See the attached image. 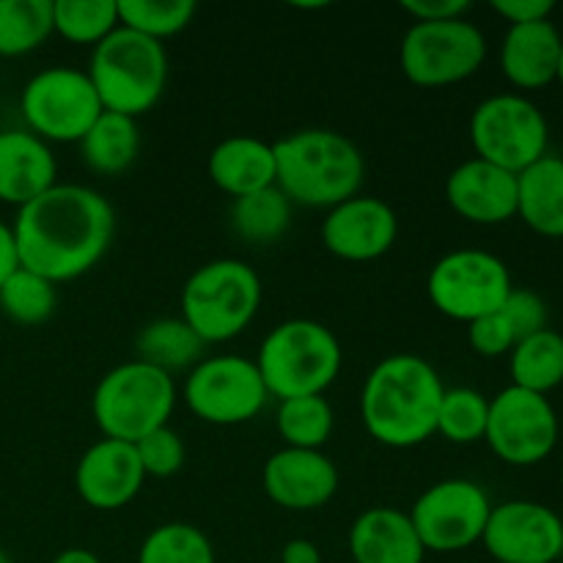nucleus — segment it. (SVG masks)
Masks as SVG:
<instances>
[{"instance_id":"nucleus-1","label":"nucleus","mask_w":563,"mask_h":563,"mask_svg":"<svg viewBox=\"0 0 563 563\" xmlns=\"http://www.w3.org/2000/svg\"><path fill=\"white\" fill-rule=\"evenodd\" d=\"M11 231L20 267L58 286L86 275L108 253L115 214L91 187L55 185L20 209Z\"/></svg>"},{"instance_id":"nucleus-2","label":"nucleus","mask_w":563,"mask_h":563,"mask_svg":"<svg viewBox=\"0 0 563 563\" xmlns=\"http://www.w3.org/2000/svg\"><path fill=\"white\" fill-rule=\"evenodd\" d=\"M443 379L418 355H390L372 368L361 394V418L377 443L412 449L438 432Z\"/></svg>"},{"instance_id":"nucleus-3","label":"nucleus","mask_w":563,"mask_h":563,"mask_svg":"<svg viewBox=\"0 0 563 563\" xmlns=\"http://www.w3.org/2000/svg\"><path fill=\"white\" fill-rule=\"evenodd\" d=\"M275 187L291 203L333 209L357 196L366 176L361 148L333 130H300L273 143Z\"/></svg>"},{"instance_id":"nucleus-4","label":"nucleus","mask_w":563,"mask_h":563,"mask_svg":"<svg viewBox=\"0 0 563 563\" xmlns=\"http://www.w3.org/2000/svg\"><path fill=\"white\" fill-rule=\"evenodd\" d=\"M86 75L104 110L137 119L163 97L168 53L163 42L119 25L93 47Z\"/></svg>"},{"instance_id":"nucleus-5","label":"nucleus","mask_w":563,"mask_h":563,"mask_svg":"<svg viewBox=\"0 0 563 563\" xmlns=\"http://www.w3.org/2000/svg\"><path fill=\"white\" fill-rule=\"evenodd\" d=\"M344 363L333 330L313 319H289L267 333L256 366L269 396L302 399L322 396L335 383Z\"/></svg>"},{"instance_id":"nucleus-6","label":"nucleus","mask_w":563,"mask_h":563,"mask_svg":"<svg viewBox=\"0 0 563 563\" xmlns=\"http://www.w3.org/2000/svg\"><path fill=\"white\" fill-rule=\"evenodd\" d=\"M262 306V278L236 258H218L187 278L181 289V319L203 344L236 339Z\"/></svg>"},{"instance_id":"nucleus-7","label":"nucleus","mask_w":563,"mask_h":563,"mask_svg":"<svg viewBox=\"0 0 563 563\" xmlns=\"http://www.w3.org/2000/svg\"><path fill=\"white\" fill-rule=\"evenodd\" d=\"M176 407L174 377L143 361L121 363L99 379L91 399L97 427L108 440L132 443L168 427Z\"/></svg>"},{"instance_id":"nucleus-8","label":"nucleus","mask_w":563,"mask_h":563,"mask_svg":"<svg viewBox=\"0 0 563 563\" xmlns=\"http://www.w3.org/2000/svg\"><path fill=\"white\" fill-rule=\"evenodd\" d=\"M548 119L531 99L520 93H498L473 110L471 143L478 159L509 174H522L548 154Z\"/></svg>"},{"instance_id":"nucleus-9","label":"nucleus","mask_w":563,"mask_h":563,"mask_svg":"<svg viewBox=\"0 0 563 563\" xmlns=\"http://www.w3.org/2000/svg\"><path fill=\"white\" fill-rule=\"evenodd\" d=\"M487 58V38L465 16L416 22L399 47L401 71L421 88H443L467 80Z\"/></svg>"},{"instance_id":"nucleus-10","label":"nucleus","mask_w":563,"mask_h":563,"mask_svg":"<svg viewBox=\"0 0 563 563\" xmlns=\"http://www.w3.org/2000/svg\"><path fill=\"white\" fill-rule=\"evenodd\" d=\"M20 108L33 135L44 143H80L104 110L86 71L71 66L33 75L22 88Z\"/></svg>"},{"instance_id":"nucleus-11","label":"nucleus","mask_w":563,"mask_h":563,"mask_svg":"<svg viewBox=\"0 0 563 563\" xmlns=\"http://www.w3.org/2000/svg\"><path fill=\"white\" fill-rule=\"evenodd\" d=\"M509 267L487 251H454L440 258L427 280L432 306L456 322H476L495 313L511 295Z\"/></svg>"},{"instance_id":"nucleus-12","label":"nucleus","mask_w":563,"mask_h":563,"mask_svg":"<svg viewBox=\"0 0 563 563\" xmlns=\"http://www.w3.org/2000/svg\"><path fill=\"white\" fill-rule=\"evenodd\" d=\"M181 396L192 416L214 427H236V423L251 421L269 399L256 361L240 355L198 361L187 374Z\"/></svg>"},{"instance_id":"nucleus-13","label":"nucleus","mask_w":563,"mask_h":563,"mask_svg":"<svg viewBox=\"0 0 563 563\" xmlns=\"http://www.w3.org/2000/svg\"><path fill=\"white\" fill-rule=\"evenodd\" d=\"M484 440L506 465H537L559 443V416L548 396L509 385L489 401Z\"/></svg>"},{"instance_id":"nucleus-14","label":"nucleus","mask_w":563,"mask_h":563,"mask_svg":"<svg viewBox=\"0 0 563 563\" xmlns=\"http://www.w3.org/2000/svg\"><path fill=\"white\" fill-rule=\"evenodd\" d=\"M489 511L493 504L478 484L467 478H449L432 484L416 500L410 520L427 553H460L482 542Z\"/></svg>"},{"instance_id":"nucleus-15","label":"nucleus","mask_w":563,"mask_h":563,"mask_svg":"<svg viewBox=\"0 0 563 563\" xmlns=\"http://www.w3.org/2000/svg\"><path fill=\"white\" fill-rule=\"evenodd\" d=\"M482 542L498 563H555L563 555V522L548 506L509 500L493 506Z\"/></svg>"},{"instance_id":"nucleus-16","label":"nucleus","mask_w":563,"mask_h":563,"mask_svg":"<svg viewBox=\"0 0 563 563\" xmlns=\"http://www.w3.org/2000/svg\"><path fill=\"white\" fill-rule=\"evenodd\" d=\"M399 234L396 212L374 196L357 192L350 201L328 209L322 223V242L344 262H374L394 247Z\"/></svg>"},{"instance_id":"nucleus-17","label":"nucleus","mask_w":563,"mask_h":563,"mask_svg":"<svg viewBox=\"0 0 563 563\" xmlns=\"http://www.w3.org/2000/svg\"><path fill=\"white\" fill-rule=\"evenodd\" d=\"M146 473L132 443L99 440L80 456L75 471L77 495L97 511L124 509L141 493Z\"/></svg>"},{"instance_id":"nucleus-18","label":"nucleus","mask_w":563,"mask_h":563,"mask_svg":"<svg viewBox=\"0 0 563 563\" xmlns=\"http://www.w3.org/2000/svg\"><path fill=\"white\" fill-rule=\"evenodd\" d=\"M262 482L267 498L280 509L313 511L335 495L339 471L322 451L280 449L264 465Z\"/></svg>"},{"instance_id":"nucleus-19","label":"nucleus","mask_w":563,"mask_h":563,"mask_svg":"<svg viewBox=\"0 0 563 563\" xmlns=\"http://www.w3.org/2000/svg\"><path fill=\"white\" fill-rule=\"evenodd\" d=\"M445 201L460 218L471 223H506L517 214V174L473 157L449 174Z\"/></svg>"},{"instance_id":"nucleus-20","label":"nucleus","mask_w":563,"mask_h":563,"mask_svg":"<svg viewBox=\"0 0 563 563\" xmlns=\"http://www.w3.org/2000/svg\"><path fill=\"white\" fill-rule=\"evenodd\" d=\"M58 163L47 143L33 132H0V201L25 207L55 187Z\"/></svg>"},{"instance_id":"nucleus-21","label":"nucleus","mask_w":563,"mask_h":563,"mask_svg":"<svg viewBox=\"0 0 563 563\" xmlns=\"http://www.w3.org/2000/svg\"><path fill=\"white\" fill-rule=\"evenodd\" d=\"M563 36L550 20L509 25L500 44V69L517 88H544L559 80Z\"/></svg>"},{"instance_id":"nucleus-22","label":"nucleus","mask_w":563,"mask_h":563,"mask_svg":"<svg viewBox=\"0 0 563 563\" xmlns=\"http://www.w3.org/2000/svg\"><path fill=\"white\" fill-rule=\"evenodd\" d=\"M350 553L355 563H423L427 550L410 515L377 506L352 522Z\"/></svg>"},{"instance_id":"nucleus-23","label":"nucleus","mask_w":563,"mask_h":563,"mask_svg":"<svg viewBox=\"0 0 563 563\" xmlns=\"http://www.w3.org/2000/svg\"><path fill=\"white\" fill-rule=\"evenodd\" d=\"M209 179L231 198L251 196L275 185L273 143L251 135L225 137L209 154Z\"/></svg>"},{"instance_id":"nucleus-24","label":"nucleus","mask_w":563,"mask_h":563,"mask_svg":"<svg viewBox=\"0 0 563 563\" xmlns=\"http://www.w3.org/2000/svg\"><path fill=\"white\" fill-rule=\"evenodd\" d=\"M517 214L542 236H563V159L544 154L517 174Z\"/></svg>"},{"instance_id":"nucleus-25","label":"nucleus","mask_w":563,"mask_h":563,"mask_svg":"<svg viewBox=\"0 0 563 563\" xmlns=\"http://www.w3.org/2000/svg\"><path fill=\"white\" fill-rule=\"evenodd\" d=\"M137 148H141V135H137L135 119L110 113V110L99 113V119L80 141V152L88 168L104 176L124 174L135 163Z\"/></svg>"},{"instance_id":"nucleus-26","label":"nucleus","mask_w":563,"mask_h":563,"mask_svg":"<svg viewBox=\"0 0 563 563\" xmlns=\"http://www.w3.org/2000/svg\"><path fill=\"white\" fill-rule=\"evenodd\" d=\"M509 355L515 388L548 396L563 383V335L555 330H539L528 335Z\"/></svg>"},{"instance_id":"nucleus-27","label":"nucleus","mask_w":563,"mask_h":563,"mask_svg":"<svg viewBox=\"0 0 563 563\" xmlns=\"http://www.w3.org/2000/svg\"><path fill=\"white\" fill-rule=\"evenodd\" d=\"M203 346L207 344L192 333V328L181 317L157 319V322L146 324L137 335V352H141L137 361L170 374L176 368L192 366L201 357Z\"/></svg>"},{"instance_id":"nucleus-28","label":"nucleus","mask_w":563,"mask_h":563,"mask_svg":"<svg viewBox=\"0 0 563 563\" xmlns=\"http://www.w3.org/2000/svg\"><path fill=\"white\" fill-rule=\"evenodd\" d=\"M291 223V201L278 190V187H267V190L251 192V196L234 198L231 207V225L236 234L253 245H269V242L280 240Z\"/></svg>"},{"instance_id":"nucleus-29","label":"nucleus","mask_w":563,"mask_h":563,"mask_svg":"<svg viewBox=\"0 0 563 563\" xmlns=\"http://www.w3.org/2000/svg\"><path fill=\"white\" fill-rule=\"evenodd\" d=\"M53 31V0H0V58L33 53Z\"/></svg>"},{"instance_id":"nucleus-30","label":"nucleus","mask_w":563,"mask_h":563,"mask_svg":"<svg viewBox=\"0 0 563 563\" xmlns=\"http://www.w3.org/2000/svg\"><path fill=\"white\" fill-rule=\"evenodd\" d=\"M119 27V0H53V31L71 44L97 47Z\"/></svg>"},{"instance_id":"nucleus-31","label":"nucleus","mask_w":563,"mask_h":563,"mask_svg":"<svg viewBox=\"0 0 563 563\" xmlns=\"http://www.w3.org/2000/svg\"><path fill=\"white\" fill-rule=\"evenodd\" d=\"M278 432L286 440V449L322 451V445L333 434V407L324 396L280 401Z\"/></svg>"},{"instance_id":"nucleus-32","label":"nucleus","mask_w":563,"mask_h":563,"mask_svg":"<svg viewBox=\"0 0 563 563\" xmlns=\"http://www.w3.org/2000/svg\"><path fill=\"white\" fill-rule=\"evenodd\" d=\"M58 291L53 280L20 267L0 286V308L16 324H42L53 317Z\"/></svg>"},{"instance_id":"nucleus-33","label":"nucleus","mask_w":563,"mask_h":563,"mask_svg":"<svg viewBox=\"0 0 563 563\" xmlns=\"http://www.w3.org/2000/svg\"><path fill=\"white\" fill-rule=\"evenodd\" d=\"M137 563H214V548L201 528L165 522L143 539Z\"/></svg>"},{"instance_id":"nucleus-34","label":"nucleus","mask_w":563,"mask_h":563,"mask_svg":"<svg viewBox=\"0 0 563 563\" xmlns=\"http://www.w3.org/2000/svg\"><path fill=\"white\" fill-rule=\"evenodd\" d=\"M196 16L192 0H119V25L163 42L185 31Z\"/></svg>"},{"instance_id":"nucleus-35","label":"nucleus","mask_w":563,"mask_h":563,"mask_svg":"<svg viewBox=\"0 0 563 563\" xmlns=\"http://www.w3.org/2000/svg\"><path fill=\"white\" fill-rule=\"evenodd\" d=\"M489 418V401L473 388H451L443 394L438 412V434L449 443L471 445L484 440Z\"/></svg>"},{"instance_id":"nucleus-36","label":"nucleus","mask_w":563,"mask_h":563,"mask_svg":"<svg viewBox=\"0 0 563 563\" xmlns=\"http://www.w3.org/2000/svg\"><path fill=\"white\" fill-rule=\"evenodd\" d=\"M135 451L143 473L154 478H168L179 473L187 456L185 443H181V438L170 427H159L143 440H137Z\"/></svg>"},{"instance_id":"nucleus-37","label":"nucleus","mask_w":563,"mask_h":563,"mask_svg":"<svg viewBox=\"0 0 563 563\" xmlns=\"http://www.w3.org/2000/svg\"><path fill=\"white\" fill-rule=\"evenodd\" d=\"M500 313H504L506 322H509L517 344H520L522 339H528V335L539 333V330H548V306H544V300L537 291L511 289V295L506 297V302L500 306Z\"/></svg>"},{"instance_id":"nucleus-38","label":"nucleus","mask_w":563,"mask_h":563,"mask_svg":"<svg viewBox=\"0 0 563 563\" xmlns=\"http://www.w3.org/2000/svg\"><path fill=\"white\" fill-rule=\"evenodd\" d=\"M467 341H471L473 352H478V355L484 357L509 355L517 346L515 333H511L509 322H506V317L500 313V308L495 313H487V317L467 324Z\"/></svg>"},{"instance_id":"nucleus-39","label":"nucleus","mask_w":563,"mask_h":563,"mask_svg":"<svg viewBox=\"0 0 563 563\" xmlns=\"http://www.w3.org/2000/svg\"><path fill=\"white\" fill-rule=\"evenodd\" d=\"M553 0H493V11L509 20V25H528V22L550 20Z\"/></svg>"},{"instance_id":"nucleus-40","label":"nucleus","mask_w":563,"mask_h":563,"mask_svg":"<svg viewBox=\"0 0 563 563\" xmlns=\"http://www.w3.org/2000/svg\"><path fill=\"white\" fill-rule=\"evenodd\" d=\"M401 9L416 22H445L460 20L471 9V3L467 0H405Z\"/></svg>"},{"instance_id":"nucleus-41","label":"nucleus","mask_w":563,"mask_h":563,"mask_svg":"<svg viewBox=\"0 0 563 563\" xmlns=\"http://www.w3.org/2000/svg\"><path fill=\"white\" fill-rule=\"evenodd\" d=\"M20 269V253H16V240H14V231L11 225H5L0 220V286L5 284L11 273Z\"/></svg>"},{"instance_id":"nucleus-42","label":"nucleus","mask_w":563,"mask_h":563,"mask_svg":"<svg viewBox=\"0 0 563 563\" xmlns=\"http://www.w3.org/2000/svg\"><path fill=\"white\" fill-rule=\"evenodd\" d=\"M280 563H322V553L308 539H291L286 548L280 550Z\"/></svg>"},{"instance_id":"nucleus-43","label":"nucleus","mask_w":563,"mask_h":563,"mask_svg":"<svg viewBox=\"0 0 563 563\" xmlns=\"http://www.w3.org/2000/svg\"><path fill=\"white\" fill-rule=\"evenodd\" d=\"M53 563H102L97 553H91V550H82V548H69L64 550L60 555H55Z\"/></svg>"},{"instance_id":"nucleus-44","label":"nucleus","mask_w":563,"mask_h":563,"mask_svg":"<svg viewBox=\"0 0 563 563\" xmlns=\"http://www.w3.org/2000/svg\"><path fill=\"white\" fill-rule=\"evenodd\" d=\"M559 82L563 86V44H561V64H559Z\"/></svg>"},{"instance_id":"nucleus-45","label":"nucleus","mask_w":563,"mask_h":563,"mask_svg":"<svg viewBox=\"0 0 563 563\" xmlns=\"http://www.w3.org/2000/svg\"><path fill=\"white\" fill-rule=\"evenodd\" d=\"M0 563H11V561L3 555V550H0Z\"/></svg>"}]
</instances>
